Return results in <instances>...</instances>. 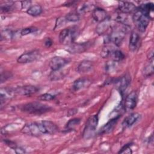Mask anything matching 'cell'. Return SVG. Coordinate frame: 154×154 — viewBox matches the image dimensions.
Here are the masks:
<instances>
[{"label": "cell", "mask_w": 154, "mask_h": 154, "mask_svg": "<svg viewBox=\"0 0 154 154\" xmlns=\"http://www.w3.org/2000/svg\"><path fill=\"white\" fill-rule=\"evenodd\" d=\"M20 109L23 112L29 114L40 115L50 111L52 108L42 103L34 102L23 105Z\"/></svg>", "instance_id": "1"}, {"label": "cell", "mask_w": 154, "mask_h": 154, "mask_svg": "<svg viewBox=\"0 0 154 154\" xmlns=\"http://www.w3.org/2000/svg\"><path fill=\"white\" fill-rule=\"evenodd\" d=\"M78 34L79 31L76 26L63 29L59 35L60 42L63 45H70L74 42Z\"/></svg>", "instance_id": "2"}, {"label": "cell", "mask_w": 154, "mask_h": 154, "mask_svg": "<svg viewBox=\"0 0 154 154\" xmlns=\"http://www.w3.org/2000/svg\"><path fill=\"white\" fill-rule=\"evenodd\" d=\"M127 26L122 25V26H116L112 29L111 33L108 35L109 42L117 46H121L127 32Z\"/></svg>", "instance_id": "3"}, {"label": "cell", "mask_w": 154, "mask_h": 154, "mask_svg": "<svg viewBox=\"0 0 154 154\" xmlns=\"http://www.w3.org/2000/svg\"><path fill=\"white\" fill-rule=\"evenodd\" d=\"M21 132L24 134L31 136H40L43 134H46L42 122L26 123L21 129Z\"/></svg>", "instance_id": "4"}, {"label": "cell", "mask_w": 154, "mask_h": 154, "mask_svg": "<svg viewBox=\"0 0 154 154\" xmlns=\"http://www.w3.org/2000/svg\"><path fill=\"white\" fill-rule=\"evenodd\" d=\"M150 19L143 13H142L138 9L137 10L132 16V21L138 30L141 32L146 31L149 23Z\"/></svg>", "instance_id": "5"}, {"label": "cell", "mask_w": 154, "mask_h": 154, "mask_svg": "<svg viewBox=\"0 0 154 154\" xmlns=\"http://www.w3.org/2000/svg\"><path fill=\"white\" fill-rule=\"evenodd\" d=\"M98 124V117L97 116L94 115L88 118L87 120L85 128L83 132V137L85 139L91 138L97 128Z\"/></svg>", "instance_id": "6"}, {"label": "cell", "mask_w": 154, "mask_h": 154, "mask_svg": "<svg viewBox=\"0 0 154 154\" xmlns=\"http://www.w3.org/2000/svg\"><path fill=\"white\" fill-rule=\"evenodd\" d=\"M40 57V52L38 50H34L29 52H25L20 55L17 60L19 63H31Z\"/></svg>", "instance_id": "7"}, {"label": "cell", "mask_w": 154, "mask_h": 154, "mask_svg": "<svg viewBox=\"0 0 154 154\" xmlns=\"http://www.w3.org/2000/svg\"><path fill=\"white\" fill-rule=\"evenodd\" d=\"M68 62V60L64 57H54L49 61V67L52 71L58 70L64 67Z\"/></svg>", "instance_id": "8"}, {"label": "cell", "mask_w": 154, "mask_h": 154, "mask_svg": "<svg viewBox=\"0 0 154 154\" xmlns=\"http://www.w3.org/2000/svg\"><path fill=\"white\" fill-rule=\"evenodd\" d=\"M90 47V44L87 43H77L69 45L67 51L71 54H80L86 51Z\"/></svg>", "instance_id": "9"}, {"label": "cell", "mask_w": 154, "mask_h": 154, "mask_svg": "<svg viewBox=\"0 0 154 154\" xmlns=\"http://www.w3.org/2000/svg\"><path fill=\"white\" fill-rule=\"evenodd\" d=\"M14 89L16 94L22 96H30L37 93L38 90L37 87L31 85L20 86Z\"/></svg>", "instance_id": "10"}, {"label": "cell", "mask_w": 154, "mask_h": 154, "mask_svg": "<svg viewBox=\"0 0 154 154\" xmlns=\"http://www.w3.org/2000/svg\"><path fill=\"white\" fill-rule=\"evenodd\" d=\"M137 102V94L135 91L131 92L125 98L124 107L125 109L132 110L135 108Z\"/></svg>", "instance_id": "11"}, {"label": "cell", "mask_w": 154, "mask_h": 154, "mask_svg": "<svg viewBox=\"0 0 154 154\" xmlns=\"http://www.w3.org/2000/svg\"><path fill=\"white\" fill-rule=\"evenodd\" d=\"M141 44V37L140 35L135 31H132L131 34L129 48L131 51H137Z\"/></svg>", "instance_id": "12"}, {"label": "cell", "mask_w": 154, "mask_h": 154, "mask_svg": "<svg viewBox=\"0 0 154 154\" xmlns=\"http://www.w3.org/2000/svg\"><path fill=\"white\" fill-rule=\"evenodd\" d=\"M116 84L117 85L118 89L120 93L123 94L126 88L130 84L131 76L129 75H125L119 79L116 80Z\"/></svg>", "instance_id": "13"}, {"label": "cell", "mask_w": 154, "mask_h": 154, "mask_svg": "<svg viewBox=\"0 0 154 154\" xmlns=\"http://www.w3.org/2000/svg\"><path fill=\"white\" fill-rule=\"evenodd\" d=\"M118 8L119 11L126 14L135 12L137 10L135 5L133 3L128 1H119Z\"/></svg>", "instance_id": "14"}, {"label": "cell", "mask_w": 154, "mask_h": 154, "mask_svg": "<svg viewBox=\"0 0 154 154\" xmlns=\"http://www.w3.org/2000/svg\"><path fill=\"white\" fill-rule=\"evenodd\" d=\"M91 84V81L88 79L85 78H79L75 80L72 85V89L73 91H79L80 90L85 88L90 85Z\"/></svg>", "instance_id": "15"}, {"label": "cell", "mask_w": 154, "mask_h": 154, "mask_svg": "<svg viewBox=\"0 0 154 154\" xmlns=\"http://www.w3.org/2000/svg\"><path fill=\"white\" fill-rule=\"evenodd\" d=\"M141 119V115L139 113H132L127 116L123 120L122 125L125 128H129L138 122Z\"/></svg>", "instance_id": "16"}, {"label": "cell", "mask_w": 154, "mask_h": 154, "mask_svg": "<svg viewBox=\"0 0 154 154\" xmlns=\"http://www.w3.org/2000/svg\"><path fill=\"white\" fill-rule=\"evenodd\" d=\"M92 16L94 20L98 22H102L107 18V13L106 11L101 8H95L93 10Z\"/></svg>", "instance_id": "17"}, {"label": "cell", "mask_w": 154, "mask_h": 154, "mask_svg": "<svg viewBox=\"0 0 154 154\" xmlns=\"http://www.w3.org/2000/svg\"><path fill=\"white\" fill-rule=\"evenodd\" d=\"M93 68V64L89 60L82 61L77 67V71L79 73H86L90 72Z\"/></svg>", "instance_id": "18"}, {"label": "cell", "mask_w": 154, "mask_h": 154, "mask_svg": "<svg viewBox=\"0 0 154 154\" xmlns=\"http://www.w3.org/2000/svg\"><path fill=\"white\" fill-rule=\"evenodd\" d=\"M119 119H111L109 122H108L105 125H104L99 130V134H106L111 132L114 128L117 120Z\"/></svg>", "instance_id": "19"}, {"label": "cell", "mask_w": 154, "mask_h": 154, "mask_svg": "<svg viewBox=\"0 0 154 154\" xmlns=\"http://www.w3.org/2000/svg\"><path fill=\"white\" fill-rule=\"evenodd\" d=\"M15 89L11 88H4L1 89V104L3 103V102L7 100L16 94Z\"/></svg>", "instance_id": "20"}, {"label": "cell", "mask_w": 154, "mask_h": 154, "mask_svg": "<svg viewBox=\"0 0 154 154\" xmlns=\"http://www.w3.org/2000/svg\"><path fill=\"white\" fill-rule=\"evenodd\" d=\"M138 10L144 15L149 17L150 19H152L150 15L153 14L154 10V5L153 3L149 2L147 4H142L140 6Z\"/></svg>", "instance_id": "21"}, {"label": "cell", "mask_w": 154, "mask_h": 154, "mask_svg": "<svg viewBox=\"0 0 154 154\" xmlns=\"http://www.w3.org/2000/svg\"><path fill=\"white\" fill-rule=\"evenodd\" d=\"M113 19L121 25H125L127 26H129V18L128 14H126L123 13L120 11L117 12L116 13V14L113 15Z\"/></svg>", "instance_id": "22"}, {"label": "cell", "mask_w": 154, "mask_h": 154, "mask_svg": "<svg viewBox=\"0 0 154 154\" xmlns=\"http://www.w3.org/2000/svg\"><path fill=\"white\" fill-rule=\"evenodd\" d=\"M42 122L47 134H54L58 131L57 126L52 122L49 120H43Z\"/></svg>", "instance_id": "23"}, {"label": "cell", "mask_w": 154, "mask_h": 154, "mask_svg": "<svg viewBox=\"0 0 154 154\" xmlns=\"http://www.w3.org/2000/svg\"><path fill=\"white\" fill-rule=\"evenodd\" d=\"M109 58H111L112 61L118 63L125 58V55L121 51L114 49L110 54Z\"/></svg>", "instance_id": "24"}, {"label": "cell", "mask_w": 154, "mask_h": 154, "mask_svg": "<svg viewBox=\"0 0 154 154\" xmlns=\"http://www.w3.org/2000/svg\"><path fill=\"white\" fill-rule=\"evenodd\" d=\"M110 27V24L109 22L106 19L105 20L100 22V23L96 27V32L98 34L101 35L105 34L106 31Z\"/></svg>", "instance_id": "25"}, {"label": "cell", "mask_w": 154, "mask_h": 154, "mask_svg": "<svg viewBox=\"0 0 154 154\" xmlns=\"http://www.w3.org/2000/svg\"><path fill=\"white\" fill-rule=\"evenodd\" d=\"M42 12V8L39 5H31L28 9H27L26 13L32 16H37L40 15Z\"/></svg>", "instance_id": "26"}, {"label": "cell", "mask_w": 154, "mask_h": 154, "mask_svg": "<svg viewBox=\"0 0 154 154\" xmlns=\"http://www.w3.org/2000/svg\"><path fill=\"white\" fill-rule=\"evenodd\" d=\"M153 61H149V63L145 66L143 70V74L144 76L149 77L153 73Z\"/></svg>", "instance_id": "27"}, {"label": "cell", "mask_w": 154, "mask_h": 154, "mask_svg": "<svg viewBox=\"0 0 154 154\" xmlns=\"http://www.w3.org/2000/svg\"><path fill=\"white\" fill-rule=\"evenodd\" d=\"M1 40H10L14 38L16 35V31H12L9 29H5L1 31Z\"/></svg>", "instance_id": "28"}, {"label": "cell", "mask_w": 154, "mask_h": 154, "mask_svg": "<svg viewBox=\"0 0 154 154\" xmlns=\"http://www.w3.org/2000/svg\"><path fill=\"white\" fill-rule=\"evenodd\" d=\"M80 121H81L80 119H78V118H74L70 120L66 125L65 129L66 131L73 130L74 128L79 124Z\"/></svg>", "instance_id": "29"}, {"label": "cell", "mask_w": 154, "mask_h": 154, "mask_svg": "<svg viewBox=\"0 0 154 154\" xmlns=\"http://www.w3.org/2000/svg\"><path fill=\"white\" fill-rule=\"evenodd\" d=\"M115 49L114 47L111 46L109 45H106L105 46L100 52V55L102 58H108L109 57L110 54L111 53V52L113 51V49Z\"/></svg>", "instance_id": "30"}, {"label": "cell", "mask_w": 154, "mask_h": 154, "mask_svg": "<svg viewBox=\"0 0 154 154\" xmlns=\"http://www.w3.org/2000/svg\"><path fill=\"white\" fill-rule=\"evenodd\" d=\"M65 18L67 21L69 22H77L80 19V16L78 13L76 12H70L65 16Z\"/></svg>", "instance_id": "31"}, {"label": "cell", "mask_w": 154, "mask_h": 154, "mask_svg": "<svg viewBox=\"0 0 154 154\" xmlns=\"http://www.w3.org/2000/svg\"><path fill=\"white\" fill-rule=\"evenodd\" d=\"M116 63L117 62L115 61H111V62H108L105 66V70L106 71L107 73H112L114 70L116 69Z\"/></svg>", "instance_id": "32"}, {"label": "cell", "mask_w": 154, "mask_h": 154, "mask_svg": "<svg viewBox=\"0 0 154 154\" xmlns=\"http://www.w3.org/2000/svg\"><path fill=\"white\" fill-rule=\"evenodd\" d=\"M37 30V28L34 27H28V28H25L22 29L20 31V35H26L29 34H31L32 32H34Z\"/></svg>", "instance_id": "33"}, {"label": "cell", "mask_w": 154, "mask_h": 154, "mask_svg": "<svg viewBox=\"0 0 154 154\" xmlns=\"http://www.w3.org/2000/svg\"><path fill=\"white\" fill-rule=\"evenodd\" d=\"M94 8H94L93 4H88V2H87L81 7V12H88L91 10H93Z\"/></svg>", "instance_id": "34"}, {"label": "cell", "mask_w": 154, "mask_h": 154, "mask_svg": "<svg viewBox=\"0 0 154 154\" xmlns=\"http://www.w3.org/2000/svg\"><path fill=\"white\" fill-rule=\"evenodd\" d=\"M54 96L52 95L50 93H44L38 96V99L43 101H49L52 100L54 98Z\"/></svg>", "instance_id": "35"}, {"label": "cell", "mask_w": 154, "mask_h": 154, "mask_svg": "<svg viewBox=\"0 0 154 154\" xmlns=\"http://www.w3.org/2000/svg\"><path fill=\"white\" fill-rule=\"evenodd\" d=\"M131 144H126L122 148L121 150L119 152V153H131L132 150L131 149Z\"/></svg>", "instance_id": "36"}, {"label": "cell", "mask_w": 154, "mask_h": 154, "mask_svg": "<svg viewBox=\"0 0 154 154\" xmlns=\"http://www.w3.org/2000/svg\"><path fill=\"white\" fill-rule=\"evenodd\" d=\"M66 19L64 17H59L58 19H57V22H56V25H55V28H60V27H61L62 26H63L65 23H66Z\"/></svg>", "instance_id": "37"}, {"label": "cell", "mask_w": 154, "mask_h": 154, "mask_svg": "<svg viewBox=\"0 0 154 154\" xmlns=\"http://www.w3.org/2000/svg\"><path fill=\"white\" fill-rule=\"evenodd\" d=\"M4 143H5L8 147H10L11 148V149H13L14 150H15V149L17 147L16 144L15 143H14L13 141H10V140H4Z\"/></svg>", "instance_id": "38"}, {"label": "cell", "mask_w": 154, "mask_h": 154, "mask_svg": "<svg viewBox=\"0 0 154 154\" xmlns=\"http://www.w3.org/2000/svg\"><path fill=\"white\" fill-rule=\"evenodd\" d=\"M44 45L46 48H49L52 45V41L50 38H46L44 41Z\"/></svg>", "instance_id": "39"}, {"label": "cell", "mask_w": 154, "mask_h": 154, "mask_svg": "<svg viewBox=\"0 0 154 154\" xmlns=\"http://www.w3.org/2000/svg\"><path fill=\"white\" fill-rule=\"evenodd\" d=\"M31 1H22L21 2V5H22V8H26L28 7V9L31 6L30 5Z\"/></svg>", "instance_id": "40"}, {"label": "cell", "mask_w": 154, "mask_h": 154, "mask_svg": "<svg viewBox=\"0 0 154 154\" xmlns=\"http://www.w3.org/2000/svg\"><path fill=\"white\" fill-rule=\"evenodd\" d=\"M147 58L149 60V61H153V51L152 49L147 54Z\"/></svg>", "instance_id": "41"}, {"label": "cell", "mask_w": 154, "mask_h": 154, "mask_svg": "<svg viewBox=\"0 0 154 154\" xmlns=\"http://www.w3.org/2000/svg\"><path fill=\"white\" fill-rule=\"evenodd\" d=\"M15 151L17 153H25V150L23 149H22L20 147H18L15 149Z\"/></svg>", "instance_id": "42"}]
</instances>
